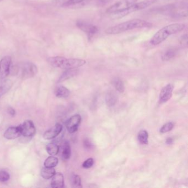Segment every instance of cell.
<instances>
[{"label": "cell", "mask_w": 188, "mask_h": 188, "mask_svg": "<svg viewBox=\"0 0 188 188\" xmlns=\"http://www.w3.org/2000/svg\"><path fill=\"white\" fill-rule=\"evenodd\" d=\"M152 26L151 23L147 21L136 19L109 27L106 29L105 33L110 35H115L134 29L151 28Z\"/></svg>", "instance_id": "obj_1"}, {"label": "cell", "mask_w": 188, "mask_h": 188, "mask_svg": "<svg viewBox=\"0 0 188 188\" xmlns=\"http://www.w3.org/2000/svg\"><path fill=\"white\" fill-rule=\"evenodd\" d=\"M186 26L183 23L171 24L165 26L157 31L150 40V43L153 45L161 44L169 36L178 33L186 28Z\"/></svg>", "instance_id": "obj_2"}, {"label": "cell", "mask_w": 188, "mask_h": 188, "mask_svg": "<svg viewBox=\"0 0 188 188\" xmlns=\"http://www.w3.org/2000/svg\"><path fill=\"white\" fill-rule=\"evenodd\" d=\"M49 64L52 67L65 70L76 69L86 64L85 60L80 59H67L64 57L54 56L48 59Z\"/></svg>", "instance_id": "obj_3"}, {"label": "cell", "mask_w": 188, "mask_h": 188, "mask_svg": "<svg viewBox=\"0 0 188 188\" xmlns=\"http://www.w3.org/2000/svg\"><path fill=\"white\" fill-rule=\"evenodd\" d=\"M15 72L22 78L27 79L36 75L38 69L36 65L32 62H23L16 66Z\"/></svg>", "instance_id": "obj_4"}, {"label": "cell", "mask_w": 188, "mask_h": 188, "mask_svg": "<svg viewBox=\"0 0 188 188\" xmlns=\"http://www.w3.org/2000/svg\"><path fill=\"white\" fill-rule=\"evenodd\" d=\"M158 0H144L141 2L135 3L132 6L129 8H127L126 10L122 11L120 12H118V13H114L111 15L113 16V18H118V19L123 18L125 16L128 15L130 13L147 8L148 7H149L150 6L154 4L155 2H156Z\"/></svg>", "instance_id": "obj_5"}, {"label": "cell", "mask_w": 188, "mask_h": 188, "mask_svg": "<svg viewBox=\"0 0 188 188\" xmlns=\"http://www.w3.org/2000/svg\"><path fill=\"white\" fill-rule=\"evenodd\" d=\"M137 1V0H121L107 8L106 12L110 15L120 12L130 7Z\"/></svg>", "instance_id": "obj_6"}, {"label": "cell", "mask_w": 188, "mask_h": 188, "mask_svg": "<svg viewBox=\"0 0 188 188\" xmlns=\"http://www.w3.org/2000/svg\"><path fill=\"white\" fill-rule=\"evenodd\" d=\"M76 26L81 31L87 34L90 37L94 36L98 31V28L96 26L81 19H78L77 21Z\"/></svg>", "instance_id": "obj_7"}, {"label": "cell", "mask_w": 188, "mask_h": 188, "mask_svg": "<svg viewBox=\"0 0 188 188\" xmlns=\"http://www.w3.org/2000/svg\"><path fill=\"white\" fill-rule=\"evenodd\" d=\"M19 126L21 128V135H23L26 138H31L36 132V129L33 121L31 120H26Z\"/></svg>", "instance_id": "obj_8"}, {"label": "cell", "mask_w": 188, "mask_h": 188, "mask_svg": "<svg viewBox=\"0 0 188 188\" xmlns=\"http://www.w3.org/2000/svg\"><path fill=\"white\" fill-rule=\"evenodd\" d=\"M12 59L10 56L4 57L0 61V79L4 80L10 72Z\"/></svg>", "instance_id": "obj_9"}, {"label": "cell", "mask_w": 188, "mask_h": 188, "mask_svg": "<svg viewBox=\"0 0 188 188\" xmlns=\"http://www.w3.org/2000/svg\"><path fill=\"white\" fill-rule=\"evenodd\" d=\"M81 121V117L79 114H76L71 116L66 122V126L68 132L71 134L74 133L78 129Z\"/></svg>", "instance_id": "obj_10"}, {"label": "cell", "mask_w": 188, "mask_h": 188, "mask_svg": "<svg viewBox=\"0 0 188 188\" xmlns=\"http://www.w3.org/2000/svg\"><path fill=\"white\" fill-rule=\"evenodd\" d=\"M173 89L174 86L172 84H168L163 88L160 94V103L161 104L165 103L170 99L172 96Z\"/></svg>", "instance_id": "obj_11"}, {"label": "cell", "mask_w": 188, "mask_h": 188, "mask_svg": "<svg viewBox=\"0 0 188 188\" xmlns=\"http://www.w3.org/2000/svg\"><path fill=\"white\" fill-rule=\"evenodd\" d=\"M62 130V126L60 124H56L51 129L45 132L43 135V137L45 140L54 139L56 138L59 134L61 132Z\"/></svg>", "instance_id": "obj_12"}, {"label": "cell", "mask_w": 188, "mask_h": 188, "mask_svg": "<svg viewBox=\"0 0 188 188\" xmlns=\"http://www.w3.org/2000/svg\"><path fill=\"white\" fill-rule=\"evenodd\" d=\"M4 137L7 140H14L21 135L20 126H12L6 130L4 133Z\"/></svg>", "instance_id": "obj_13"}, {"label": "cell", "mask_w": 188, "mask_h": 188, "mask_svg": "<svg viewBox=\"0 0 188 188\" xmlns=\"http://www.w3.org/2000/svg\"><path fill=\"white\" fill-rule=\"evenodd\" d=\"M60 157L61 159L64 161L69 160L71 155V149L69 142L65 141L62 143L59 147V151Z\"/></svg>", "instance_id": "obj_14"}, {"label": "cell", "mask_w": 188, "mask_h": 188, "mask_svg": "<svg viewBox=\"0 0 188 188\" xmlns=\"http://www.w3.org/2000/svg\"><path fill=\"white\" fill-rule=\"evenodd\" d=\"M51 186L53 188H61L64 186V176L60 173H56L52 178Z\"/></svg>", "instance_id": "obj_15"}, {"label": "cell", "mask_w": 188, "mask_h": 188, "mask_svg": "<svg viewBox=\"0 0 188 188\" xmlns=\"http://www.w3.org/2000/svg\"><path fill=\"white\" fill-rule=\"evenodd\" d=\"M85 1V0H57V2L62 7L73 8L75 6L81 5Z\"/></svg>", "instance_id": "obj_16"}, {"label": "cell", "mask_w": 188, "mask_h": 188, "mask_svg": "<svg viewBox=\"0 0 188 188\" xmlns=\"http://www.w3.org/2000/svg\"><path fill=\"white\" fill-rule=\"evenodd\" d=\"M55 94L58 98H66L69 97L70 92L64 86H59L55 90Z\"/></svg>", "instance_id": "obj_17"}, {"label": "cell", "mask_w": 188, "mask_h": 188, "mask_svg": "<svg viewBox=\"0 0 188 188\" xmlns=\"http://www.w3.org/2000/svg\"><path fill=\"white\" fill-rule=\"evenodd\" d=\"M117 96L116 93L113 90L109 91L106 97V103L109 107L114 106L117 102Z\"/></svg>", "instance_id": "obj_18"}, {"label": "cell", "mask_w": 188, "mask_h": 188, "mask_svg": "<svg viewBox=\"0 0 188 188\" xmlns=\"http://www.w3.org/2000/svg\"><path fill=\"white\" fill-rule=\"evenodd\" d=\"M56 173L54 168H43L41 170V176L45 179H49L54 175Z\"/></svg>", "instance_id": "obj_19"}, {"label": "cell", "mask_w": 188, "mask_h": 188, "mask_svg": "<svg viewBox=\"0 0 188 188\" xmlns=\"http://www.w3.org/2000/svg\"><path fill=\"white\" fill-rule=\"evenodd\" d=\"M46 149L49 155L54 156L59 153V146L54 142H51L47 144Z\"/></svg>", "instance_id": "obj_20"}, {"label": "cell", "mask_w": 188, "mask_h": 188, "mask_svg": "<svg viewBox=\"0 0 188 188\" xmlns=\"http://www.w3.org/2000/svg\"><path fill=\"white\" fill-rule=\"evenodd\" d=\"M12 86V82L10 80H7L3 81L0 85V97L4 95L5 94L10 90Z\"/></svg>", "instance_id": "obj_21"}, {"label": "cell", "mask_w": 188, "mask_h": 188, "mask_svg": "<svg viewBox=\"0 0 188 188\" xmlns=\"http://www.w3.org/2000/svg\"><path fill=\"white\" fill-rule=\"evenodd\" d=\"M78 71L75 69H70V70H67L66 71L64 72V73L61 75V76L60 78L59 82H62L64 81L65 80L69 79L70 78L73 77L74 76L76 75Z\"/></svg>", "instance_id": "obj_22"}, {"label": "cell", "mask_w": 188, "mask_h": 188, "mask_svg": "<svg viewBox=\"0 0 188 188\" xmlns=\"http://www.w3.org/2000/svg\"><path fill=\"white\" fill-rule=\"evenodd\" d=\"M58 159L56 157L51 156L47 158L44 162V166L46 167L54 168L58 164Z\"/></svg>", "instance_id": "obj_23"}, {"label": "cell", "mask_w": 188, "mask_h": 188, "mask_svg": "<svg viewBox=\"0 0 188 188\" xmlns=\"http://www.w3.org/2000/svg\"><path fill=\"white\" fill-rule=\"evenodd\" d=\"M138 139L140 142L143 144L148 143V134L146 130H141L138 135Z\"/></svg>", "instance_id": "obj_24"}, {"label": "cell", "mask_w": 188, "mask_h": 188, "mask_svg": "<svg viewBox=\"0 0 188 188\" xmlns=\"http://www.w3.org/2000/svg\"><path fill=\"white\" fill-rule=\"evenodd\" d=\"M71 182L73 188H82V186L81 184V179L78 175L77 174L72 175L71 179Z\"/></svg>", "instance_id": "obj_25"}, {"label": "cell", "mask_w": 188, "mask_h": 188, "mask_svg": "<svg viewBox=\"0 0 188 188\" xmlns=\"http://www.w3.org/2000/svg\"><path fill=\"white\" fill-rule=\"evenodd\" d=\"M176 53H177V51L175 49H168L165 54H163L162 57V59L163 61H168L175 56Z\"/></svg>", "instance_id": "obj_26"}, {"label": "cell", "mask_w": 188, "mask_h": 188, "mask_svg": "<svg viewBox=\"0 0 188 188\" xmlns=\"http://www.w3.org/2000/svg\"><path fill=\"white\" fill-rule=\"evenodd\" d=\"M113 84L116 90L120 93L124 92L125 86L123 82L119 78H116L114 80Z\"/></svg>", "instance_id": "obj_27"}, {"label": "cell", "mask_w": 188, "mask_h": 188, "mask_svg": "<svg viewBox=\"0 0 188 188\" xmlns=\"http://www.w3.org/2000/svg\"><path fill=\"white\" fill-rule=\"evenodd\" d=\"M174 127V124L172 122H169L166 124H165L160 129V132L161 133H166L168 132H170Z\"/></svg>", "instance_id": "obj_28"}, {"label": "cell", "mask_w": 188, "mask_h": 188, "mask_svg": "<svg viewBox=\"0 0 188 188\" xmlns=\"http://www.w3.org/2000/svg\"><path fill=\"white\" fill-rule=\"evenodd\" d=\"M10 178V175L6 170H0V182H6Z\"/></svg>", "instance_id": "obj_29"}, {"label": "cell", "mask_w": 188, "mask_h": 188, "mask_svg": "<svg viewBox=\"0 0 188 188\" xmlns=\"http://www.w3.org/2000/svg\"><path fill=\"white\" fill-rule=\"evenodd\" d=\"M94 164V160L92 158H90L87 160H86L85 161L83 162L82 165V167L88 169V168H90L93 166Z\"/></svg>", "instance_id": "obj_30"}, {"label": "cell", "mask_w": 188, "mask_h": 188, "mask_svg": "<svg viewBox=\"0 0 188 188\" xmlns=\"http://www.w3.org/2000/svg\"><path fill=\"white\" fill-rule=\"evenodd\" d=\"M180 44L182 45H187L188 44V36L187 34L184 35L180 38Z\"/></svg>", "instance_id": "obj_31"}, {"label": "cell", "mask_w": 188, "mask_h": 188, "mask_svg": "<svg viewBox=\"0 0 188 188\" xmlns=\"http://www.w3.org/2000/svg\"><path fill=\"white\" fill-rule=\"evenodd\" d=\"M84 146L87 149H90V148H92V144H91L90 141L88 139H86L84 141Z\"/></svg>", "instance_id": "obj_32"}, {"label": "cell", "mask_w": 188, "mask_h": 188, "mask_svg": "<svg viewBox=\"0 0 188 188\" xmlns=\"http://www.w3.org/2000/svg\"><path fill=\"white\" fill-rule=\"evenodd\" d=\"M8 113H9V114L10 115L12 116H15V114H16V112H15V109L12 108H11V107L8 108Z\"/></svg>", "instance_id": "obj_33"}, {"label": "cell", "mask_w": 188, "mask_h": 188, "mask_svg": "<svg viewBox=\"0 0 188 188\" xmlns=\"http://www.w3.org/2000/svg\"><path fill=\"white\" fill-rule=\"evenodd\" d=\"M165 142H166V144H172L173 142V140L172 139V138H168L166 140V141H165Z\"/></svg>", "instance_id": "obj_34"}, {"label": "cell", "mask_w": 188, "mask_h": 188, "mask_svg": "<svg viewBox=\"0 0 188 188\" xmlns=\"http://www.w3.org/2000/svg\"><path fill=\"white\" fill-rule=\"evenodd\" d=\"M3 1V0H0V2H2V1Z\"/></svg>", "instance_id": "obj_35"}]
</instances>
